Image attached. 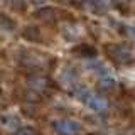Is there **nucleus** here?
<instances>
[{
  "label": "nucleus",
  "instance_id": "obj_1",
  "mask_svg": "<svg viewBox=\"0 0 135 135\" xmlns=\"http://www.w3.org/2000/svg\"><path fill=\"white\" fill-rule=\"evenodd\" d=\"M56 130H59L61 133H76L79 132V127L78 123H74V122L71 120H61V122H56Z\"/></svg>",
  "mask_w": 135,
  "mask_h": 135
}]
</instances>
